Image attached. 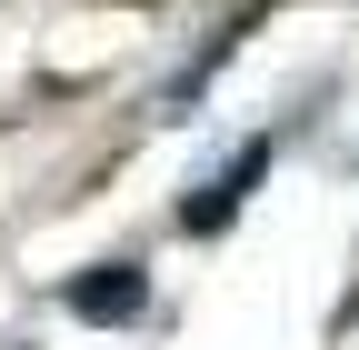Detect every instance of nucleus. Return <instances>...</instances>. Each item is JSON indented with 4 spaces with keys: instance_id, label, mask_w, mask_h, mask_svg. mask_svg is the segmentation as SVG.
<instances>
[{
    "instance_id": "f257e3e1",
    "label": "nucleus",
    "mask_w": 359,
    "mask_h": 350,
    "mask_svg": "<svg viewBox=\"0 0 359 350\" xmlns=\"http://www.w3.org/2000/svg\"><path fill=\"white\" fill-rule=\"evenodd\" d=\"M60 300H70V320H90V330H130L150 311V271H140V260H90V271L60 280Z\"/></svg>"
},
{
    "instance_id": "f03ea898",
    "label": "nucleus",
    "mask_w": 359,
    "mask_h": 350,
    "mask_svg": "<svg viewBox=\"0 0 359 350\" xmlns=\"http://www.w3.org/2000/svg\"><path fill=\"white\" fill-rule=\"evenodd\" d=\"M269 160H280L269 141H240V160H219L210 181H200V200H180V231H190V240H219V231L250 210V190L269 181Z\"/></svg>"
}]
</instances>
